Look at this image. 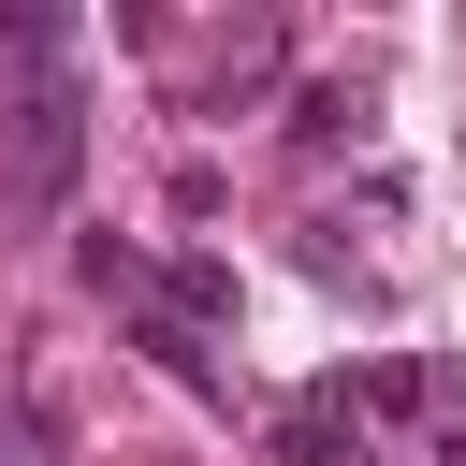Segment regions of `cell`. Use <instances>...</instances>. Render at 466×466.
Masks as SVG:
<instances>
[{
    "instance_id": "6da1fadb",
    "label": "cell",
    "mask_w": 466,
    "mask_h": 466,
    "mask_svg": "<svg viewBox=\"0 0 466 466\" xmlns=\"http://www.w3.org/2000/svg\"><path fill=\"white\" fill-rule=\"evenodd\" d=\"M73 175H87V87H73V73H29V102H15V131H0V204H15V218H58Z\"/></svg>"
},
{
    "instance_id": "7a4b0ae2",
    "label": "cell",
    "mask_w": 466,
    "mask_h": 466,
    "mask_svg": "<svg viewBox=\"0 0 466 466\" xmlns=\"http://www.w3.org/2000/svg\"><path fill=\"white\" fill-rule=\"evenodd\" d=\"M262 437H277V466H379V451H364V408H350V379H306V393H291Z\"/></svg>"
},
{
    "instance_id": "3957f363",
    "label": "cell",
    "mask_w": 466,
    "mask_h": 466,
    "mask_svg": "<svg viewBox=\"0 0 466 466\" xmlns=\"http://www.w3.org/2000/svg\"><path fill=\"white\" fill-rule=\"evenodd\" d=\"M350 131H364V102H350V87H306V102H291V146H306V160H320V146H350Z\"/></svg>"
},
{
    "instance_id": "277c9868",
    "label": "cell",
    "mask_w": 466,
    "mask_h": 466,
    "mask_svg": "<svg viewBox=\"0 0 466 466\" xmlns=\"http://www.w3.org/2000/svg\"><path fill=\"white\" fill-rule=\"evenodd\" d=\"M0 466H58V422L44 408H0Z\"/></svg>"
}]
</instances>
